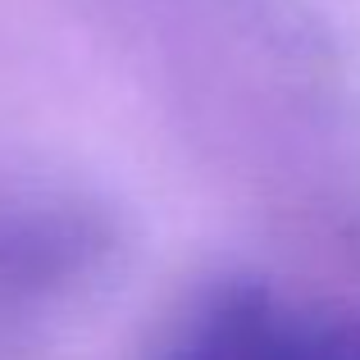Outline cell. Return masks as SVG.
Segmentation results:
<instances>
[{"label":"cell","mask_w":360,"mask_h":360,"mask_svg":"<svg viewBox=\"0 0 360 360\" xmlns=\"http://www.w3.org/2000/svg\"><path fill=\"white\" fill-rule=\"evenodd\" d=\"M306 360H360V315L310 310V319H306Z\"/></svg>","instance_id":"2"},{"label":"cell","mask_w":360,"mask_h":360,"mask_svg":"<svg viewBox=\"0 0 360 360\" xmlns=\"http://www.w3.org/2000/svg\"><path fill=\"white\" fill-rule=\"evenodd\" d=\"M310 310L260 283H224L201 297L150 360H306Z\"/></svg>","instance_id":"1"}]
</instances>
